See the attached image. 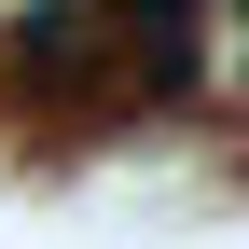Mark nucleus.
<instances>
[{"label": "nucleus", "instance_id": "1", "mask_svg": "<svg viewBox=\"0 0 249 249\" xmlns=\"http://www.w3.org/2000/svg\"><path fill=\"white\" fill-rule=\"evenodd\" d=\"M0 70H14V97H42V111H124V28L83 14V0H28L14 42H0Z\"/></svg>", "mask_w": 249, "mask_h": 249}, {"label": "nucleus", "instance_id": "2", "mask_svg": "<svg viewBox=\"0 0 249 249\" xmlns=\"http://www.w3.org/2000/svg\"><path fill=\"white\" fill-rule=\"evenodd\" d=\"M222 55H235V83H249V0H222Z\"/></svg>", "mask_w": 249, "mask_h": 249}]
</instances>
